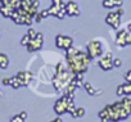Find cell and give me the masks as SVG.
I'll use <instances>...</instances> for the list:
<instances>
[{
	"label": "cell",
	"mask_w": 131,
	"mask_h": 122,
	"mask_svg": "<svg viewBox=\"0 0 131 122\" xmlns=\"http://www.w3.org/2000/svg\"><path fill=\"white\" fill-rule=\"evenodd\" d=\"M67 51V63L70 67V71L73 75L77 73H85L89 68L91 58L88 55L86 51H82L80 48L71 46Z\"/></svg>",
	"instance_id": "1"
},
{
	"label": "cell",
	"mask_w": 131,
	"mask_h": 122,
	"mask_svg": "<svg viewBox=\"0 0 131 122\" xmlns=\"http://www.w3.org/2000/svg\"><path fill=\"white\" fill-rule=\"evenodd\" d=\"M72 79H73V73L70 70L66 68V66L63 63H58L55 73L53 76V86H54L55 91L64 94L66 89H67V86L72 81Z\"/></svg>",
	"instance_id": "2"
},
{
	"label": "cell",
	"mask_w": 131,
	"mask_h": 122,
	"mask_svg": "<svg viewBox=\"0 0 131 122\" xmlns=\"http://www.w3.org/2000/svg\"><path fill=\"white\" fill-rule=\"evenodd\" d=\"M86 53H88V55L91 59L100 58L104 54V51H103V44L100 42V40L99 39H94V40L89 41L86 44Z\"/></svg>",
	"instance_id": "3"
},
{
	"label": "cell",
	"mask_w": 131,
	"mask_h": 122,
	"mask_svg": "<svg viewBox=\"0 0 131 122\" xmlns=\"http://www.w3.org/2000/svg\"><path fill=\"white\" fill-rule=\"evenodd\" d=\"M125 14V9L121 7V8H117L116 12H109L108 16L105 17V22L107 25H109L113 30H118L119 26H121V17Z\"/></svg>",
	"instance_id": "4"
},
{
	"label": "cell",
	"mask_w": 131,
	"mask_h": 122,
	"mask_svg": "<svg viewBox=\"0 0 131 122\" xmlns=\"http://www.w3.org/2000/svg\"><path fill=\"white\" fill-rule=\"evenodd\" d=\"M71 100H72V99H70L66 94H63V95L55 102V104H54V110H55V113H57L58 116L67 113V112H68V105H70V102H71Z\"/></svg>",
	"instance_id": "5"
},
{
	"label": "cell",
	"mask_w": 131,
	"mask_h": 122,
	"mask_svg": "<svg viewBox=\"0 0 131 122\" xmlns=\"http://www.w3.org/2000/svg\"><path fill=\"white\" fill-rule=\"evenodd\" d=\"M55 45L59 49L68 50L71 46H73V37L72 36H68V35L59 34V35L55 36Z\"/></svg>",
	"instance_id": "6"
},
{
	"label": "cell",
	"mask_w": 131,
	"mask_h": 122,
	"mask_svg": "<svg viewBox=\"0 0 131 122\" xmlns=\"http://www.w3.org/2000/svg\"><path fill=\"white\" fill-rule=\"evenodd\" d=\"M98 66L103 71H109L113 68V55L112 51H105L98 60Z\"/></svg>",
	"instance_id": "7"
},
{
	"label": "cell",
	"mask_w": 131,
	"mask_h": 122,
	"mask_svg": "<svg viewBox=\"0 0 131 122\" xmlns=\"http://www.w3.org/2000/svg\"><path fill=\"white\" fill-rule=\"evenodd\" d=\"M42 45H44V35L41 32H37L36 37L35 39H31L30 42L27 44V50L30 53L37 51V50H40L42 48Z\"/></svg>",
	"instance_id": "8"
},
{
	"label": "cell",
	"mask_w": 131,
	"mask_h": 122,
	"mask_svg": "<svg viewBox=\"0 0 131 122\" xmlns=\"http://www.w3.org/2000/svg\"><path fill=\"white\" fill-rule=\"evenodd\" d=\"M116 44L118 46H126L131 44V32L126 31V30H121L117 32L116 36Z\"/></svg>",
	"instance_id": "9"
},
{
	"label": "cell",
	"mask_w": 131,
	"mask_h": 122,
	"mask_svg": "<svg viewBox=\"0 0 131 122\" xmlns=\"http://www.w3.org/2000/svg\"><path fill=\"white\" fill-rule=\"evenodd\" d=\"M66 8V13H67V16L70 17H76V16H80L81 13V8L77 2H75V0H71V2H67L64 5Z\"/></svg>",
	"instance_id": "10"
},
{
	"label": "cell",
	"mask_w": 131,
	"mask_h": 122,
	"mask_svg": "<svg viewBox=\"0 0 131 122\" xmlns=\"http://www.w3.org/2000/svg\"><path fill=\"white\" fill-rule=\"evenodd\" d=\"M16 76H17V77H18V80L21 81L22 86H27V85L30 84L31 79H32V73H31V72H27V71H23V72H18V73H17Z\"/></svg>",
	"instance_id": "11"
},
{
	"label": "cell",
	"mask_w": 131,
	"mask_h": 122,
	"mask_svg": "<svg viewBox=\"0 0 131 122\" xmlns=\"http://www.w3.org/2000/svg\"><path fill=\"white\" fill-rule=\"evenodd\" d=\"M102 5L107 9H113V8H121L123 5V0H103Z\"/></svg>",
	"instance_id": "12"
},
{
	"label": "cell",
	"mask_w": 131,
	"mask_h": 122,
	"mask_svg": "<svg viewBox=\"0 0 131 122\" xmlns=\"http://www.w3.org/2000/svg\"><path fill=\"white\" fill-rule=\"evenodd\" d=\"M84 87L86 89V91L90 94V95H102V90H98V89H95L89 81H85L84 82Z\"/></svg>",
	"instance_id": "13"
},
{
	"label": "cell",
	"mask_w": 131,
	"mask_h": 122,
	"mask_svg": "<svg viewBox=\"0 0 131 122\" xmlns=\"http://www.w3.org/2000/svg\"><path fill=\"white\" fill-rule=\"evenodd\" d=\"M8 66H9V58H8V55L4 54V53H0V68L5 70Z\"/></svg>",
	"instance_id": "14"
},
{
	"label": "cell",
	"mask_w": 131,
	"mask_h": 122,
	"mask_svg": "<svg viewBox=\"0 0 131 122\" xmlns=\"http://www.w3.org/2000/svg\"><path fill=\"white\" fill-rule=\"evenodd\" d=\"M121 102H122V105L125 107V109L128 113H131V98L130 96H123L121 99Z\"/></svg>",
	"instance_id": "15"
},
{
	"label": "cell",
	"mask_w": 131,
	"mask_h": 122,
	"mask_svg": "<svg viewBox=\"0 0 131 122\" xmlns=\"http://www.w3.org/2000/svg\"><path fill=\"white\" fill-rule=\"evenodd\" d=\"M10 86H12L13 89H18V87H21V86H22V84H21V81L18 80V77H17V76L10 77Z\"/></svg>",
	"instance_id": "16"
},
{
	"label": "cell",
	"mask_w": 131,
	"mask_h": 122,
	"mask_svg": "<svg viewBox=\"0 0 131 122\" xmlns=\"http://www.w3.org/2000/svg\"><path fill=\"white\" fill-rule=\"evenodd\" d=\"M122 86H123V95L125 96H131V82H125V84H122Z\"/></svg>",
	"instance_id": "17"
},
{
	"label": "cell",
	"mask_w": 131,
	"mask_h": 122,
	"mask_svg": "<svg viewBox=\"0 0 131 122\" xmlns=\"http://www.w3.org/2000/svg\"><path fill=\"white\" fill-rule=\"evenodd\" d=\"M85 113H86V110H85L84 107H77V109H76V112L72 117H82V116H85Z\"/></svg>",
	"instance_id": "18"
},
{
	"label": "cell",
	"mask_w": 131,
	"mask_h": 122,
	"mask_svg": "<svg viewBox=\"0 0 131 122\" xmlns=\"http://www.w3.org/2000/svg\"><path fill=\"white\" fill-rule=\"evenodd\" d=\"M27 35L30 36V39H35V37H36V35H37V31H36L35 28L30 27V28H28V32H27Z\"/></svg>",
	"instance_id": "19"
},
{
	"label": "cell",
	"mask_w": 131,
	"mask_h": 122,
	"mask_svg": "<svg viewBox=\"0 0 131 122\" xmlns=\"http://www.w3.org/2000/svg\"><path fill=\"white\" fill-rule=\"evenodd\" d=\"M26 119H23L19 114H16V116H13L12 118H10V122H25Z\"/></svg>",
	"instance_id": "20"
},
{
	"label": "cell",
	"mask_w": 131,
	"mask_h": 122,
	"mask_svg": "<svg viewBox=\"0 0 131 122\" xmlns=\"http://www.w3.org/2000/svg\"><path fill=\"white\" fill-rule=\"evenodd\" d=\"M30 40H31V39H30V36L26 34V35L22 37V40H21V44H22V45H25V46H27V44L30 42Z\"/></svg>",
	"instance_id": "21"
},
{
	"label": "cell",
	"mask_w": 131,
	"mask_h": 122,
	"mask_svg": "<svg viewBox=\"0 0 131 122\" xmlns=\"http://www.w3.org/2000/svg\"><path fill=\"white\" fill-rule=\"evenodd\" d=\"M121 66H122L121 58H114L113 59V67H121Z\"/></svg>",
	"instance_id": "22"
},
{
	"label": "cell",
	"mask_w": 131,
	"mask_h": 122,
	"mask_svg": "<svg viewBox=\"0 0 131 122\" xmlns=\"http://www.w3.org/2000/svg\"><path fill=\"white\" fill-rule=\"evenodd\" d=\"M34 18H35V22H36V23H40V22H41V21L44 19V17H42L41 12H39V13H37V14H36V16H35Z\"/></svg>",
	"instance_id": "23"
},
{
	"label": "cell",
	"mask_w": 131,
	"mask_h": 122,
	"mask_svg": "<svg viewBox=\"0 0 131 122\" xmlns=\"http://www.w3.org/2000/svg\"><path fill=\"white\" fill-rule=\"evenodd\" d=\"M116 94H117L118 96H125V95H123V86H122V85H119V86H117V90H116Z\"/></svg>",
	"instance_id": "24"
},
{
	"label": "cell",
	"mask_w": 131,
	"mask_h": 122,
	"mask_svg": "<svg viewBox=\"0 0 131 122\" xmlns=\"http://www.w3.org/2000/svg\"><path fill=\"white\" fill-rule=\"evenodd\" d=\"M125 80H126L127 82H131V70L125 73Z\"/></svg>",
	"instance_id": "25"
},
{
	"label": "cell",
	"mask_w": 131,
	"mask_h": 122,
	"mask_svg": "<svg viewBox=\"0 0 131 122\" xmlns=\"http://www.w3.org/2000/svg\"><path fill=\"white\" fill-rule=\"evenodd\" d=\"M19 116H21V117H22L23 119H26L28 114H27V112H25V110H23V112H21V113H19Z\"/></svg>",
	"instance_id": "26"
},
{
	"label": "cell",
	"mask_w": 131,
	"mask_h": 122,
	"mask_svg": "<svg viewBox=\"0 0 131 122\" xmlns=\"http://www.w3.org/2000/svg\"><path fill=\"white\" fill-rule=\"evenodd\" d=\"M3 84H4V85H10V77H9V79H4V80H3Z\"/></svg>",
	"instance_id": "27"
},
{
	"label": "cell",
	"mask_w": 131,
	"mask_h": 122,
	"mask_svg": "<svg viewBox=\"0 0 131 122\" xmlns=\"http://www.w3.org/2000/svg\"><path fill=\"white\" fill-rule=\"evenodd\" d=\"M41 14H42V17H44V18H46V17L49 16V13H48V9H45V10H42V12H41Z\"/></svg>",
	"instance_id": "28"
},
{
	"label": "cell",
	"mask_w": 131,
	"mask_h": 122,
	"mask_svg": "<svg viewBox=\"0 0 131 122\" xmlns=\"http://www.w3.org/2000/svg\"><path fill=\"white\" fill-rule=\"evenodd\" d=\"M53 122H63V119H62L60 117H58V118H55V119H54Z\"/></svg>",
	"instance_id": "29"
},
{
	"label": "cell",
	"mask_w": 131,
	"mask_h": 122,
	"mask_svg": "<svg viewBox=\"0 0 131 122\" xmlns=\"http://www.w3.org/2000/svg\"><path fill=\"white\" fill-rule=\"evenodd\" d=\"M102 122H103V121H102Z\"/></svg>",
	"instance_id": "30"
}]
</instances>
